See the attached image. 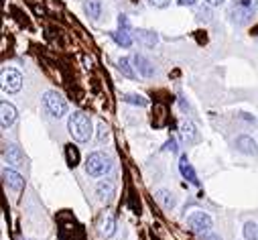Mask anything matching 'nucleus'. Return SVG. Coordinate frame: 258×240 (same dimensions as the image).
Instances as JSON below:
<instances>
[{
	"mask_svg": "<svg viewBox=\"0 0 258 240\" xmlns=\"http://www.w3.org/2000/svg\"><path fill=\"white\" fill-rule=\"evenodd\" d=\"M118 70H120L126 78H135V72H133V68H131V62H128L126 57L118 59Z\"/></svg>",
	"mask_w": 258,
	"mask_h": 240,
	"instance_id": "412c9836",
	"label": "nucleus"
},
{
	"mask_svg": "<svg viewBox=\"0 0 258 240\" xmlns=\"http://www.w3.org/2000/svg\"><path fill=\"white\" fill-rule=\"evenodd\" d=\"M110 167H112V159H110L108 155H104V153H92V155L86 159V171H88V175H92V177H102V175H106V173L110 171Z\"/></svg>",
	"mask_w": 258,
	"mask_h": 240,
	"instance_id": "7ed1b4c3",
	"label": "nucleus"
},
{
	"mask_svg": "<svg viewBox=\"0 0 258 240\" xmlns=\"http://www.w3.org/2000/svg\"><path fill=\"white\" fill-rule=\"evenodd\" d=\"M149 3H151L153 7H157V9H165V7L171 3V0H149Z\"/></svg>",
	"mask_w": 258,
	"mask_h": 240,
	"instance_id": "a878e982",
	"label": "nucleus"
},
{
	"mask_svg": "<svg viewBox=\"0 0 258 240\" xmlns=\"http://www.w3.org/2000/svg\"><path fill=\"white\" fill-rule=\"evenodd\" d=\"M244 238L246 240H258V226L254 222H246V226H244Z\"/></svg>",
	"mask_w": 258,
	"mask_h": 240,
	"instance_id": "aec40b11",
	"label": "nucleus"
},
{
	"mask_svg": "<svg viewBox=\"0 0 258 240\" xmlns=\"http://www.w3.org/2000/svg\"><path fill=\"white\" fill-rule=\"evenodd\" d=\"M3 179H5V184H7L9 188H13L15 192H21L23 186H25L23 177H21L17 171H13V169H5V171H3Z\"/></svg>",
	"mask_w": 258,
	"mask_h": 240,
	"instance_id": "1a4fd4ad",
	"label": "nucleus"
},
{
	"mask_svg": "<svg viewBox=\"0 0 258 240\" xmlns=\"http://www.w3.org/2000/svg\"><path fill=\"white\" fill-rule=\"evenodd\" d=\"M66 155H68V165H70V167H76L78 161H80V153H78V149H76L74 145H68V147H66Z\"/></svg>",
	"mask_w": 258,
	"mask_h": 240,
	"instance_id": "6ab92c4d",
	"label": "nucleus"
},
{
	"mask_svg": "<svg viewBox=\"0 0 258 240\" xmlns=\"http://www.w3.org/2000/svg\"><path fill=\"white\" fill-rule=\"evenodd\" d=\"M112 39L118 45H122V47H131L133 45V33H131V29H124V27H120L118 31H114L112 33Z\"/></svg>",
	"mask_w": 258,
	"mask_h": 240,
	"instance_id": "2eb2a0df",
	"label": "nucleus"
},
{
	"mask_svg": "<svg viewBox=\"0 0 258 240\" xmlns=\"http://www.w3.org/2000/svg\"><path fill=\"white\" fill-rule=\"evenodd\" d=\"M122 100L128 102V104H135V106H147V100L143 96H139V94H124Z\"/></svg>",
	"mask_w": 258,
	"mask_h": 240,
	"instance_id": "4be33fe9",
	"label": "nucleus"
},
{
	"mask_svg": "<svg viewBox=\"0 0 258 240\" xmlns=\"http://www.w3.org/2000/svg\"><path fill=\"white\" fill-rule=\"evenodd\" d=\"M256 11H258V0H234L228 15H230L232 23L244 25L256 15Z\"/></svg>",
	"mask_w": 258,
	"mask_h": 240,
	"instance_id": "f03ea898",
	"label": "nucleus"
},
{
	"mask_svg": "<svg viewBox=\"0 0 258 240\" xmlns=\"http://www.w3.org/2000/svg\"><path fill=\"white\" fill-rule=\"evenodd\" d=\"M133 64H135L139 76H143V78H153L155 76V66L149 62L145 55H135L133 57Z\"/></svg>",
	"mask_w": 258,
	"mask_h": 240,
	"instance_id": "0eeeda50",
	"label": "nucleus"
},
{
	"mask_svg": "<svg viewBox=\"0 0 258 240\" xmlns=\"http://www.w3.org/2000/svg\"><path fill=\"white\" fill-rule=\"evenodd\" d=\"M3 155H5V159L9 161V165H17V167L25 165V155H23V153H21V149H19V147H15V145H7Z\"/></svg>",
	"mask_w": 258,
	"mask_h": 240,
	"instance_id": "6e6552de",
	"label": "nucleus"
},
{
	"mask_svg": "<svg viewBox=\"0 0 258 240\" xmlns=\"http://www.w3.org/2000/svg\"><path fill=\"white\" fill-rule=\"evenodd\" d=\"M206 3H208L210 7H220V5L224 3V0H206Z\"/></svg>",
	"mask_w": 258,
	"mask_h": 240,
	"instance_id": "cd10ccee",
	"label": "nucleus"
},
{
	"mask_svg": "<svg viewBox=\"0 0 258 240\" xmlns=\"http://www.w3.org/2000/svg\"><path fill=\"white\" fill-rule=\"evenodd\" d=\"M204 240H222V238H220V236H216V234H208Z\"/></svg>",
	"mask_w": 258,
	"mask_h": 240,
	"instance_id": "c85d7f7f",
	"label": "nucleus"
},
{
	"mask_svg": "<svg viewBox=\"0 0 258 240\" xmlns=\"http://www.w3.org/2000/svg\"><path fill=\"white\" fill-rule=\"evenodd\" d=\"M43 106H45V110H47L53 118H61L63 114L68 112V102H66V98H63L61 94H57L55 90L45 92V96H43Z\"/></svg>",
	"mask_w": 258,
	"mask_h": 240,
	"instance_id": "20e7f679",
	"label": "nucleus"
},
{
	"mask_svg": "<svg viewBox=\"0 0 258 240\" xmlns=\"http://www.w3.org/2000/svg\"><path fill=\"white\" fill-rule=\"evenodd\" d=\"M84 11H86L88 17L100 19V15H102V3H100V0H86V3H84Z\"/></svg>",
	"mask_w": 258,
	"mask_h": 240,
	"instance_id": "f3484780",
	"label": "nucleus"
},
{
	"mask_svg": "<svg viewBox=\"0 0 258 240\" xmlns=\"http://www.w3.org/2000/svg\"><path fill=\"white\" fill-rule=\"evenodd\" d=\"M68 131L78 143H86L92 137V120L84 112H74L68 120Z\"/></svg>",
	"mask_w": 258,
	"mask_h": 240,
	"instance_id": "f257e3e1",
	"label": "nucleus"
},
{
	"mask_svg": "<svg viewBox=\"0 0 258 240\" xmlns=\"http://www.w3.org/2000/svg\"><path fill=\"white\" fill-rule=\"evenodd\" d=\"M181 5H187V7H193V5H196V0H181Z\"/></svg>",
	"mask_w": 258,
	"mask_h": 240,
	"instance_id": "c756f323",
	"label": "nucleus"
},
{
	"mask_svg": "<svg viewBox=\"0 0 258 240\" xmlns=\"http://www.w3.org/2000/svg\"><path fill=\"white\" fill-rule=\"evenodd\" d=\"M135 37H137L145 47H153V45L157 43V35H155V33H151V31H137V33H135Z\"/></svg>",
	"mask_w": 258,
	"mask_h": 240,
	"instance_id": "a211bd4d",
	"label": "nucleus"
},
{
	"mask_svg": "<svg viewBox=\"0 0 258 240\" xmlns=\"http://www.w3.org/2000/svg\"><path fill=\"white\" fill-rule=\"evenodd\" d=\"M0 112H3V129H9L17 120V108L9 102H0Z\"/></svg>",
	"mask_w": 258,
	"mask_h": 240,
	"instance_id": "9b49d317",
	"label": "nucleus"
},
{
	"mask_svg": "<svg viewBox=\"0 0 258 240\" xmlns=\"http://www.w3.org/2000/svg\"><path fill=\"white\" fill-rule=\"evenodd\" d=\"M198 19H200V21H210V19H212V15H210V9H208V7H202V9H198Z\"/></svg>",
	"mask_w": 258,
	"mask_h": 240,
	"instance_id": "b1692460",
	"label": "nucleus"
},
{
	"mask_svg": "<svg viewBox=\"0 0 258 240\" xmlns=\"http://www.w3.org/2000/svg\"><path fill=\"white\" fill-rule=\"evenodd\" d=\"M96 194H98V198H100L102 202L112 200L114 194H116V186H114V182H110V179H106V182H100L98 188H96Z\"/></svg>",
	"mask_w": 258,
	"mask_h": 240,
	"instance_id": "f8f14e48",
	"label": "nucleus"
},
{
	"mask_svg": "<svg viewBox=\"0 0 258 240\" xmlns=\"http://www.w3.org/2000/svg\"><path fill=\"white\" fill-rule=\"evenodd\" d=\"M98 139H100V143H104L106 141V137H108V127L104 125V123H100V127H98Z\"/></svg>",
	"mask_w": 258,
	"mask_h": 240,
	"instance_id": "393cba45",
	"label": "nucleus"
},
{
	"mask_svg": "<svg viewBox=\"0 0 258 240\" xmlns=\"http://www.w3.org/2000/svg\"><path fill=\"white\" fill-rule=\"evenodd\" d=\"M98 228H100V234L102 236H106V238H110L112 234H114V230H116V222H114V216L112 214H102L100 216V224H98Z\"/></svg>",
	"mask_w": 258,
	"mask_h": 240,
	"instance_id": "9d476101",
	"label": "nucleus"
},
{
	"mask_svg": "<svg viewBox=\"0 0 258 240\" xmlns=\"http://www.w3.org/2000/svg\"><path fill=\"white\" fill-rule=\"evenodd\" d=\"M157 202L165 208V210H171V208H175V198H173V194L169 192V190H159L157 192Z\"/></svg>",
	"mask_w": 258,
	"mask_h": 240,
	"instance_id": "dca6fc26",
	"label": "nucleus"
},
{
	"mask_svg": "<svg viewBox=\"0 0 258 240\" xmlns=\"http://www.w3.org/2000/svg\"><path fill=\"white\" fill-rule=\"evenodd\" d=\"M183 135H185V139H189V141H196V139H198L196 127H193L191 123H183Z\"/></svg>",
	"mask_w": 258,
	"mask_h": 240,
	"instance_id": "5701e85b",
	"label": "nucleus"
},
{
	"mask_svg": "<svg viewBox=\"0 0 258 240\" xmlns=\"http://www.w3.org/2000/svg\"><path fill=\"white\" fill-rule=\"evenodd\" d=\"M187 224H189V228L196 232V234H208L210 230H212V218L208 216V214H204V212H193L189 218H187Z\"/></svg>",
	"mask_w": 258,
	"mask_h": 240,
	"instance_id": "39448f33",
	"label": "nucleus"
},
{
	"mask_svg": "<svg viewBox=\"0 0 258 240\" xmlns=\"http://www.w3.org/2000/svg\"><path fill=\"white\" fill-rule=\"evenodd\" d=\"M167 149H169V151H173V153H177V151H179V147H177V141H175V139H169V143H167Z\"/></svg>",
	"mask_w": 258,
	"mask_h": 240,
	"instance_id": "bb28decb",
	"label": "nucleus"
},
{
	"mask_svg": "<svg viewBox=\"0 0 258 240\" xmlns=\"http://www.w3.org/2000/svg\"><path fill=\"white\" fill-rule=\"evenodd\" d=\"M21 86H23V76H21V72H17V70H13V68L3 70V88H5V92L15 94V92L21 90Z\"/></svg>",
	"mask_w": 258,
	"mask_h": 240,
	"instance_id": "423d86ee",
	"label": "nucleus"
},
{
	"mask_svg": "<svg viewBox=\"0 0 258 240\" xmlns=\"http://www.w3.org/2000/svg\"><path fill=\"white\" fill-rule=\"evenodd\" d=\"M179 171H181V175L187 179V182H191L193 186H198V184H200V179H198L196 171H193L191 163L187 161V157H181V161H179Z\"/></svg>",
	"mask_w": 258,
	"mask_h": 240,
	"instance_id": "ddd939ff",
	"label": "nucleus"
},
{
	"mask_svg": "<svg viewBox=\"0 0 258 240\" xmlns=\"http://www.w3.org/2000/svg\"><path fill=\"white\" fill-rule=\"evenodd\" d=\"M236 149L240 153H246V155H256L258 153V147L250 137H238L236 139Z\"/></svg>",
	"mask_w": 258,
	"mask_h": 240,
	"instance_id": "4468645a",
	"label": "nucleus"
}]
</instances>
